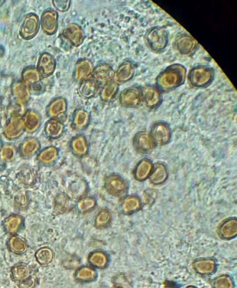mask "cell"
Segmentation results:
<instances>
[{
  "instance_id": "1",
  "label": "cell",
  "mask_w": 237,
  "mask_h": 288,
  "mask_svg": "<svg viewBox=\"0 0 237 288\" xmlns=\"http://www.w3.org/2000/svg\"><path fill=\"white\" fill-rule=\"evenodd\" d=\"M186 69L179 64L168 67L159 74L156 80V87L161 92L173 91L182 86L185 82Z\"/></svg>"
},
{
  "instance_id": "2",
  "label": "cell",
  "mask_w": 237,
  "mask_h": 288,
  "mask_svg": "<svg viewBox=\"0 0 237 288\" xmlns=\"http://www.w3.org/2000/svg\"><path fill=\"white\" fill-rule=\"evenodd\" d=\"M215 72L212 67L199 65L189 71L188 80L192 87L202 89L209 87L214 80Z\"/></svg>"
},
{
  "instance_id": "3",
  "label": "cell",
  "mask_w": 237,
  "mask_h": 288,
  "mask_svg": "<svg viewBox=\"0 0 237 288\" xmlns=\"http://www.w3.org/2000/svg\"><path fill=\"white\" fill-rule=\"evenodd\" d=\"M65 188L66 194L74 201H78L87 196L89 191L86 180L80 175L73 173L67 176Z\"/></svg>"
},
{
  "instance_id": "4",
  "label": "cell",
  "mask_w": 237,
  "mask_h": 288,
  "mask_svg": "<svg viewBox=\"0 0 237 288\" xmlns=\"http://www.w3.org/2000/svg\"><path fill=\"white\" fill-rule=\"evenodd\" d=\"M145 40L151 50L156 53L162 52L169 44V32L162 27H152L146 33Z\"/></svg>"
},
{
  "instance_id": "5",
  "label": "cell",
  "mask_w": 237,
  "mask_h": 288,
  "mask_svg": "<svg viewBox=\"0 0 237 288\" xmlns=\"http://www.w3.org/2000/svg\"><path fill=\"white\" fill-rule=\"evenodd\" d=\"M104 186L106 192L110 195L116 197L123 196L128 191V187L126 180L116 174L107 176Z\"/></svg>"
},
{
  "instance_id": "6",
  "label": "cell",
  "mask_w": 237,
  "mask_h": 288,
  "mask_svg": "<svg viewBox=\"0 0 237 288\" xmlns=\"http://www.w3.org/2000/svg\"><path fill=\"white\" fill-rule=\"evenodd\" d=\"M120 104L128 108L139 106L143 102L141 88L136 86L125 89L119 96Z\"/></svg>"
},
{
  "instance_id": "7",
  "label": "cell",
  "mask_w": 237,
  "mask_h": 288,
  "mask_svg": "<svg viewBox=\"0 0 237 288\" xmlns=\"http://www.w3.org/2000/svg\"><path fill=\"white\" fill-rule=\"evenodd\" d=\"M133 146L137 153L148 154L153 151L156 145L150 133L140 131L133 137Z\"/></svg>"
},
{
  "instance_id": "8",
  "label": "cell",
  "mask_w": 237,
  "mask_h": 288,
  "mask_svg": "<svg viewBox=\"0 0 237 288\" xmlns=\"http://www.w3.org/2000/svg\"><path fill=\"white\" fill-rule=\"evenodd\" d=\"M156 145L163 146L169 143L171 139V130L169 124L165 122L153 124L150 133Z\"/></svg>"
},
{
  "instance_id": "9",
  "label": "cell",
  "mask_w": 237,
  "mask_h": 288,
  "mask_svg": "<svg viewBox=\"0 0 237 288\" xmlns=\"http://www.w3.org/2000/svg\"><path fill=\"white\" fill-rule=\"evenodd\" d=\"M143 101L149 109H156L162 102L161 92L156 86L146 85L141 88Z\"/></svg>"
},
{
  "instance_id": "10",
  "label": "cell",
  "mask_w": 237,
  "mask_h": 288,
  "mask_svg": "<svg viewBox=\"0 0 237 288\" xmlns=\"http://www.w3.org/2000/svg\"><path fill=\"white\" fill-rule=\"evenodd\" d=\"M175 46L180 54L189 55L195 53L199 45L197 42L189 34L182 33L177 36Z\"/></svg>"
},
{
  "instance_id": "11",
  "label": "cell",
  "mask_w": 237,
  "mask_h": 288,
  "mask_svg": "<svg viewBox=\"0 0 237 288\" xmlns=\"http://www.w3.org/2000/svg\"><path fill=\"white\" fill-rule=\"evenodd\" d=\"M62 36L68 43L74 47H79L83 44L85 34L80 25L75 23L68 24L63 31Z\"/></svg>"
},
{
  "instance_id": "12",
  "label": "cell",
  "mask_w": 237,
  "mask_h": 288,
  "mask_svg": "<svg viewBox=\"0 0 237 288\" xmlns=\"http://www.w3.org/2000/svg\"><path fill=\"white\" fill-rule=\"evenodd\" d=\"M93 62L88 59H80L75 64L73 78L76 83H81L82 81L90 78L92 75L94 70Z\"/></svg>"
},
{
  "instance_id": "13",
  "label": "cell",
  "mask_w": 237,
  "mask_h": 288,
  "mask_svg": "<svg viewBox=\"0 0 237 288\" xmlns=\"http://www.w3.org/2000/svg\"><path fill=\"white\" fill-rule=\"evenodd\" d=\"M115 72L113 67L107 63H100L94 68L93 79L98 84H105L111 80H115Z\"/></svg>"
},
{
  "instance_id": "14",
  "label": "cell",
  "mask_w": 237,
  "mask_h": 288,
  "mask_svg": "<svg viewBox=\"0 0 237 288\" xmlns=\"http://www.w3.org/2000/svg\"><path fill=\"white\" fill-rule=\"evenodd\" d=\"M135 74V67L130 61H126L120 64L115 72V80L118 84L127 83L133 79Z\"/></svg>"
},
{
  "instance_id": "15",
  "label": "cell",
  "mask_w": 237,
  "mask_h": 288,
  "mask_svg": "<svg viewBox=\"0 0 237 288\" xmlns=\"http://www.w3.org/2000/svg\"><path fill=\"white\" fill-rule=\"evenodd\" d=\"M41 148V143L35 137H30L24 139L20 145L19 154L23 158L32 157Z\"/></svg>"
},
{
  "instance_id": "16",
  "label": "cell",
  "mask_w": 237,
  "mask_h": 288,
  "mask_svg": "<svg viewBox=\"0 0 237 288\" xmlns=\"http://www.w3.org/2000/svg\"><path fill=\"white\" fill-rule=\"evenodd\" d=\"M90 117L89 111L84 108L75 110L72 116V127L78 131L85 130L90 123Z\"/></svg>"
},
{
  "instance_id": "17",
  "label": "cell",
  "mask_w": 237,
  "mask_h": 288,
  "mask_svg": "<svg viewBox=\"0 0 237 288\" xmlns=\"http://www.w3.org/2000/svg\"><path fill=\"white\" fill-rule=\"evenodd\" d=\"M70 148L72 154L79 158L85 157L89 152L88 141L84 135L79 134L73 137Z\"/></svg>"
},
{
  "instance_id": "18",
  "label": "cell",
  "mask_w": 237,
  "mask_h": 288,
  "mask_svg": "<svg viewBox=\"0 0 237 288\" xmlns=\"http://www.w3.org/2000/svg\"><path fill=\"white\" fill-rule=\"evenodd\" d=\"M75 206L74 201L66 193L60 192L55 196L54 209L59 214H64L71 211Z\"/></svg>"
},
{
  "instance_id": "19",
  "label": "cell",
  "mask_w": 237,
  "mask_h": 288,
  "mask_svg": "<svg viewBox=\"0 0 237 288\" xmlns=\"http://www.w3.org/2000/svg\"><path fill=\"white\" fill-rule=\"evenodd\" d=\"M154 169L152 162L148 159L141 160L136 165L133 175L138 182H142L149 178Z\"/></svg>"
},
{
  "instance_id": "20",
  "label": "cell",
  "mask_w": 237,
  "mask_h": 288,
  "mask_svg": "<svg viewBox=\"0 0 237 288\" xmlns=\"http://www.w3.org/2000/svg\"><path fill=\"white\" fill-rule=\"evenodd\" d=\"M18 182L25 187L33 186L36 182L37 175L35 171L31 167L25 165L21 167L17 174Z\"/></svg>"
},
{
  "instance_id": "21",
  "label": "cell",
  "mask_w": 237,
  "mask_h": 288,
  "mask_svg": "<svg viewBox=\"0 0 237 288\" xmlns=\"http://www.w3.org/2000/svg\"><path fill=\"white\" fill-rule=\"evenodd\" d=\"M141 207V200L136 195L124 197L120 204V208L125 214H131L139 211Z\"/></svg>"
},
{
  "instance_id": "22",
  "label": "cell",
  "mask_w": 237,
  "mask_h": 288,
  "mask_svg": "<svg viewBox=\"0 0 237 288\" xmlns=\"http://www.w3.org/2000/svg\"><path fill=\"white\" fill-rule=\"evenodd\" d=\"M98 88L97 82L93 78H89L80 83L79 93L82 97L90 99L96 96Z\"/></svg>"
},
{
  "instance_id": "23",
  "label": "cell",
  "mask_w": 237,
  "mask_h": 288,
  "mask_svg": "<svg viewBox=\"0 0 237 288\" xmlns=\"http://www.w3.org/2000/svg\"><path fill=\"white\" fill-rule=\"evenodd\" d=\"M218 231L220 237L223 239L229 240L235 238L237 233V219H227L220 225Z\"/></svg>"
},
{
  "instance_id": "24",
  "label": "cell",
  "mask_w": 237,
  "mask_h": 288,
  "mask_svg": "<svg viewBox=\"0 0 237 288\" xmlns=\"http://www.w3.org/2000/svg\"><path fill=\"white\" fill-rule=\"evenodd\" d=\"M24 219L18 214H12L7 217L3 222L5 231L11 235H16L23 225Z\"/></svg>"
},
{
  "instance_id": "25",
  "label": "cell",
  "mask_w": 237,
  "mask_h": 288,
  "mask_svg": "<svg viewBox=\"0 0 237 288\" xmlns=\"http://www.w3.org/2000/svg\"><path fill=\"white\" fill-rule=\"evenodd\" d=\"M10 273L12 280L18 283L25 280L32 274L29 266L22 262L13 266Z\"/></svg>"
},
{
  "instance_id": "26",
  "label": "cell",
  "mask_w": 237,
  "mask_h": 288,
  "mask_svg": "<svg viewBox=\"0 0 237 288\" xmlns=\"http://www.w3.org/2000/svg\"><path fill=\"white\" fill-rule=\"evenodd\" d=\"M7 246L8 250L15 255H23L28 250L27 242L23 238L16 235H11L8 239Z\"/></svg>"
},
{
  "instance_id": "27",
  "label": "cell",
  "mask_w": 237,
  "mask_h": 288,
  "mask_svg": "<svg viewBox=\"0 0 237 288\" xmlns=\"http://www.w3.org/2000/svg\"><path fill=\"white\" fill-rule=\"evenodd\" d=\"M64 130V124L58 119H51L45 126V134L51 139H58L61 137Z\"/></svg>"
},
{
  "instance_id": "28",
  "label": "cell",
  "mask_w": 237,
  "mask_h": 288,
  "mask_svg": "<svg viewBox=\"0 0 237 288\" xmlns=\"http://www.w3.org/2000/svg\"><path fill=\"white\" fill-rule=\"evenodd\" d=\"M58 15L53 10L47 11L42 16V25L45 31L53 34L58 28Z\"/></svg>"
},
{
  "instance_id": "29",
  "label": "cell",
  "mask_w": 237,
  "mask_h": 288,
  "mask_svg": "<svg viewBox=\"0 0 237 288\" xmlns=\"http://www.w3.org/2000/svg\"><path fill=\"white\" fill-rule=\"evenodd\" d=\"M168 176L166 166L162 163H157L150 176V182L154 186H160L167 181Z\"/></svg>"
},
{
  "instance_id": "30",
  "label": "cell",
  "mask_w": 237,
  "mask_h": 288,
  "mask_svg": "<svg viewBox=\"0 0 237 288\" xmlns=\"http://www.w3.org/2000/svg\"><path fill=\"white\" fill-rule=\"evenodd\" d=\"M59 156L58 149L51 146L42 150V151L38 155V161L42 165L50 166L54 164L57 161Z\"/></svg>"
},
{
  "instance_id": "31",
  "label": "cell",
  "mask_w": 237,
  "mask_h": 288,
  "mask_svg": "<svg viewBox=\"0 0 237 288\" xmlns=\"http://www.w3.org/2000/svg\"><path fill=\"white\" fill-rule=\"evenodd\" d=\"M193 266L197 273L208 275L215 272L216 263L212 259H201L194 262Z\"/></svg>"
},
{
  "instance_id": "32",
  "label": "cell",
  "mask_w": 237,
  "mask_h": 288,
  "mask_svg": "<svg viewBox=\"0 0 237 288\" xmlns=\"http://www.w3.org/2000/svg\"><path fill=\"white\" fill-rule=\"evenodd\" d=\"M118 90V84L115 80L108 82L103 85L100 92L102 100L108 102L113 100L117 96Z\"/></svg>"
},
{
  "instance_id": "33",
  "label": "cell",
  "mask_w": 237,
  "mask_h": 288,
  "mask_svg": "<svg viewBox=\"0 0 237 288\" xmlns=\"http://www.w3.org/2000/svg\"><path fill=\"white\" fill-rule=\"evenodd\" d=\"M38 69L42 76L44 77L50 76L55 71V59L49 54H43L39 62Z\"/></svg>"
},
{
  "instance_id": "34",
  "label": "cell",
  "mask_w": 237,
  "mask_h": 288,
  "mask_svg": "<svg viewBox=\"0 0 237 288\" xmlns=\"http://www.w3.org/2000/svg\"><path fill=\"white\" fill-rule=\"evenodd\" d=\"M24 126L22 121L20 119H15L6 128L5 135L6 138L10 140L18 139L23 134Z\"/></svg>"
},
{
  "instance_id": "35",
  "label": "cell",
  "mask_w": 237,
  "mask_h": 288,
  "mask_svg": "<svg viewBox=\"0 0 237 288\" xmlns=\"http://www.w3.org/2000/svg\"><path fill=\"white\" fill-rule=\"evenodd\" d=\"M97 205L96 198L93 196H85L77 201L76 209L81 214H88L93 211Z\"/></svg>"
},
{
  "instance_id": "36",
  "label": "cell",
  "mask_w": 237,
  "mask_h": 288,
  "mask_svg": "<svg viewBox=\"0 0 237 288\" xmlns=\"http://www.w3.org/2000/svg\"><path fill=\"white\" fill-rule=\"evenodd\" d=\"M54 257L55 254L53 249L47 247L38 249L35 253L36 260L42 266L50 265L53 262Z\"/></svg>"
},
{
  "instance_id": "37",
  "label": "cell",
  "mask_w": 237,
  "mask_h": 288,
  "mask_svg": "<svg viewBox=\"0 0 237 288\" xmlns=\"http://www.w3.org/2000/svg\"><path fill=\"white\" fill-rule=\"evenodd\" d=\"M113 220V215L107 208H102L97 214L94 220V226L102 229L109 226Z\"/></svg>"
},
{
  "instance_id": "38",
  "label": "cell",
  "mask_w": 237,
  "mask_h": 288,
  "mask_svg": "<svg viewBox=\"0 0 237 288\" xmlns=\"http://www.w3.org/2000/svg\"><path fill=\"white\" fill-rule=\"evenodd\" d=\"M96 272L89 266H82L77 269L75 274V278L77 281L89 282L94 280L96 278Z\"/></svg>"
},
{
  "instance_id": "39",
  "label": "cell",
  "mask_w": 237,
  "mask_h": 288,
  "mask_svg": "<svg viewBox=\"0 0 237 288\" xmlns=\"http://www.w3.org/2000/svg\"><path fill=\"white\" fill-rule=\"evenodd\" d=\"M88 260L90 265L99 269H104L109 262V257L105 252H94L89 255Z\"/></svg>"
},
{
  "instance_id": "40",
  "label": "cell",
  "mask_w": 237,
  "mask_h": 288,
  "mask_svg": "<svg viewBox=\"0 0 237 288\" xmlns=\"http://www.w3.org/2000/svg\"><path fill=\"white\" fill-rule=\"evenodd\" d=\"M67 109V101L63 98H59L50 106L49 114L53 117H59V116L65 114Z\"/></svg>"
},
{
  "instance_id": "41",
  "label": "cell",
  "mask_w": 237,
  "mask_h": 288,
  "mask_svg": "<svg viewBox=\"0 0 237 288\" xmlns=\"http://www.w3.org/2000/svg\"><path fill=\"white\" fill-rule=\"evenodd\" d=\"M38 29V19L35 15H31L26 20L24 27V35L30 38L35 35Z\"/></svg>"
},
{
  "instance_id": "42",
  "label": "cell",
  "mask_w": 237,
  "mask_h": 288,
  "mask_svg": "<svg viewBox=\"0 0 237 288\" xmlns=\"http://www.w3.org/2000/svg\"><path fill=\"white\" fill-rule=\"evenodd\" d=\"M41 124L40 115L36 113L31 112L28 114L26 118L24 125L28 132L33 133L36 132Z\"/></svg>"
},
{
  "instance_id": "43",
  "label": "cell",
  "mask_w": 237,
  "mask_h": 288,
  "mask_svg": "<svg viewBox=\"0 0 237 288\" xmlns=\"http://www.w3.org/2000/svg\"><path fill=\"white\" fill-rule=\"evenodd\" d=\"M29 201L28 193L24 189L19 191L14 197V204L17 208L21 210L27 209Z\"/></svg>"
},
{
  "instance_id": "44",
  "label": "cell",
  "mask_w": 237,
  "mask_h": 288,
  "mask_svg": "<svg viewBox=\"0 0 237 288\" xmlns=\"http://www.w3.org/2000/svg\"><path fill=\"white\" fill-rule=\"evenodd\" d=\"M17 154V150L14 145L6 144L0 151V158L4 162H11L14 161Z\"/></svg>"
},
{
  "instance_id": "45",
  "label": "cell",
  "mask_w": 237,
  "mask_h": 288,
  "mask_svg": "<svg viewBox=\"0 0 237 288\" xmlns=\"http://www.w3.org/2000/svg\"><path fill=\"white\" fill-rule=\"evenodd\" d=\"M214 288H234V283L232 278L223 275L215 279L213 282Z\"/></svg>"
},
{
  "instance_id": "46",
  "label": "cell",
  "mask_w": 237,
  "mask_h": 288,
  "mask_svg": "<svg viewBox=\"0 0 237 288\" xmlns=\"http://www.w3.org/2000/svg\"><path fill=\"white\" fill-rule=\"evenodd\" d=\"M38 279L36 274H32L25 280L19 283V288H36Z\"/></svg>"
},
{
  "instance_id": "47",
  "label": "cell",
  "mask_w": 237,
  "mask_h": 288,
  "mask_svg": "<svg viewBox=\"0 0 237 288\" xmlns=\"http://www.w3.org/2000/svg\"><path fill=\"white\" fill-rule=\"evenodd\" d=\"M54 6L58 10L62 12H65L69 10L71 6V1L70 0H61V1H53Z\"/></svg>"
},
{
  "instance_id": "48",
  "label": "cell",
  "mask_w": 237,
  "mask_h": 288,
  "mask_svg": "<svg viewBox=\"0 0 237 288\" xmlns=\"http://www.w3.org/2000/svg\"><path fill=\"white\" fill-rule=\"evenodd\" d=\"M113 288H123L122 286H116L114 287Z\"/></svg>"
},
{
  "instance_id": "49",
  "label": "cell",
  "mask_w": 237,
  "mask_h": 288,
  "mask_svg": "<svg viewBox=\"0 0 237 288\" xmlns=\"http://www.w3.org/2000/svg\"><path fill=\"white\" fill-rule=\"evenodd\" d=\"M186 288H196V287H193V286H189V287H188Z\"/></svg>"
}]
</instances>
